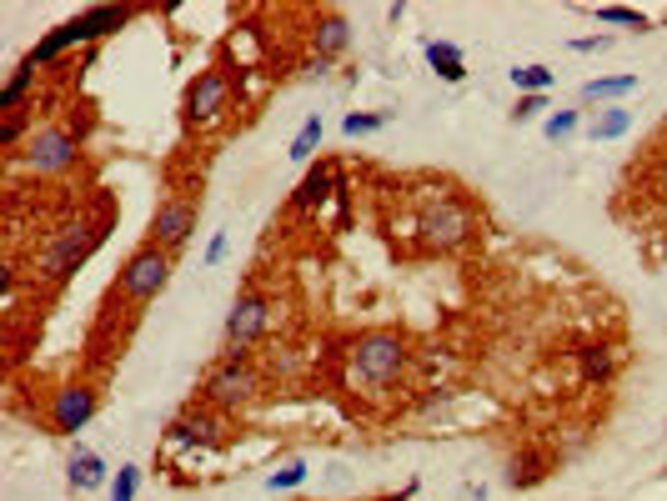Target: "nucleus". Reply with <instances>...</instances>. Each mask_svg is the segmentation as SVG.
<instances>
[{
  "instance_id": "nucleus-29",
  "label": "nucleus",
  "mask_w": 667,
  "mask_h": 501,
  "mask_svg": "<svg viewBox=\"0 0 667 501\" xmlns=\"http://www.w3.org/2000/svg\"><path fill=\"white\" fill-rule=\"evenodd\" d=\"M457 501H487V486H482V481H467Z\"/></svg>"
},
{
  "instance_id": "nucleus-13",
  "label": "nucleus",
  "mask_w": 667,
  "mask_h": 501,
  "mask_svg": "<svg viewBox=\"0 0 667 501\" xmlns=\"http://www.w3.org/2000/svg\"><path fill=\"white\" fill-rule=\"evenodd\" d=\"M311 46H316V61H321V66H326V61H337V56L352 46V26H347V16L321 11V16H316V31H311Z\"/></svg>"
},
{
  "instance_id": "nucleus-14",
  "label": "nucleus",
  "mask_w": 667,
  "mask_h": 501,
  "mask_svg": "<svg viewBox=\"0 0 667 501\" xmlns=\"http://www.w3.org/2000/svg\"><path fill=\"white\" fill-rule=\"evenodd\" d=\"M66 481H71V491H101V486L111 481V466H106V456H96L91 446H76V456H71V466H66Z\"/></svg>"
},
{
  "instance_id": "nucleus-20",
  "label": "nucleus",
  "mask_w": 667,
  "mask_h": 501,
  "mask_svg": "<svg viewBox=\"0 0 667 501\" xmlns=\"http://www.w3.org/2000/svg\"><path fill=\"white\" fill-rule=\"evenodd\" d=\"M321 136H326V121H321V116H306V121H301V131H296V141H291V151H286V156H291V161H296V166H306V161H311V151H316V146H321Z\"/></svg>"
},
{
  "instance_id": "nucleus-18",
  "label": "nucleus",
  "mask_w": 667,
  "mask_h": 501,
  "mask_svg": "<svg viewBox=\"0 0 667 501\" xmlns=\"http://www.w3.org/2000/svg\"><path fill=\"white\" fill-rule=\"evenodd\" d=\"M642 81L627 71V76H597V81H587L582 86V101H622V96H632Z\"/></svg>"
},
{
  "instance_id": "nucleus-12",
  "label": "nucleus",
  "mask_w": 667,
  "mask_h": 501,
  "mask_svg": "<svg viewBox=\"0 0 667 501\" xmlns=\"http://www.w3.org/2000/svg\"><path fill=\"white\" fill-rule=\"evenodd\" d=\"M337 166L331 161H316L306 176H301V186L291 191V211H321L326 206V196H337Z\"/></svg>"
},
{
  "instance_id": "nucleus-2",
  "label": "nucleus",
  "mask_w": 667,
  "mask_h": 501,
  "mask_svg": "<svg viewBox=\"0 0 667 501\" xmlns=\"http://www.w3.org/2000/svg\"><path fill=\"white\" fill-rule=\"evenodd\" d=\"M407 361H412V351H407L402 331H387V326L362 331V336L347 346V376H352V386H362V391H387V386L407 371Z\"/></svg>"
},
{
  "instance_id": "nucleus-30",
  "label": "nucleus",
  "mask_w": 667,
  "mask_h": 501,
  "mask_svg": "<svg viewBox=\"0 0 667 501\" xmlns=\"http://www.w3.org/2000/svg\"><path fill=\"white\" fill-rule=\"evenodd\" d=\"M412 491H417V486H407V491H402V496H377V501H407V496H412Z\"/></svg>"
},
{
  "instance_id": "nucleus-3",
  "label": "nucleus",
  "mask_w": 667,
  "mask_h": 501,
  "mask_svg": "<svg viewBox=\"0 0 667 501\" xmlns=\"http://www.w3.org/2000/svg\"><path fill=\"white\" fill-rule=\"evenodd\" d=\"M166 281H171V251L141 241V246L126 256V266H121V276H116V286H111L106 301H121V306H131V316H136L141 306H151V301L166 291Z\"/></svg>"
},
{
  "instance_id": "nucleus-26",
  "label": "nucleus",
  "mask_w": 667,
  "mask_h": 501,
  "mask_svg": "<svg viewBox=\"0 0 667 501\" xmlns=\"http://www.w3.org/2000/svg\"><path fill=\"white\" fill-rule=\"evenodd\" d=\"M547 111V96H517V106H512V121L522 126V121H537Z\"/></svg>"
},
{
  "instance_id": "nucleus-21",
  "label": "nucleus",
  "mask_w": 667,
  "mask_h": 501,
  "mask_svg": "<svg viewBox=\"0 0 667 501\" xmlns=\"http://www.w3.org/2000/svg\"><path fill=\"white\" fill-rule=\"evenodd\" d=\"M387 121H392V111H347V116H342V136H347V141H357V136H377Z\"/></svg>"
},
{
  "instance_id": "nucleus-17",
  "label": "nucleus",
  "mask_w": 667,
  "mask_h": 501,
  "mask_svg": "<svg viewBox=\"0 0 667 501\" xmlns=\"http://www.w3.org/2000/svg\"><path fill=\"white\" fill-rule=\"evenodd\" d=\"M211 431H216L211 406H191V411H181V416L171 421V441H201V436H211Z\"/></svg>"
},
{
  "instance_id": "nucleus-1",
  "label": "nucleus",
  "mask_w": 667,
  "mask_h": 501,
  "mask_svg": "<svg viewBox=\"0 0 667 501\" xmlns=\"http://www.w3.org/2000/svg\"><path fill=\"white\" fill-rule=\"evenodd\" d=\"M106 231H111V211H101V216H76V221H66L61 231H51L46 246H41V256H36V281H46V286L71 281V276L86 266V256L106 241Z\"/></svg>"
},
{
  "instance_id": "nucleus-5",
  "label": "nucleus",
  "mask_w": 667,
  "mask_h": 501,
  "mask_svg": "<svg viewBox=\"0 0 667 501\" xmlns=\"http://www.w3.org/2000/svg\"><path fill=\"white\" fill-rule=\"evenodd\" d=\"M256 396H261V371H256L251 351L246 356H221L201 376V406H211V411H246Z\"/></svg>"
},
{
  "instance_id": "nucleus-8",
  "label": "nucleus",
  "mask_w": 667,
  "mask_h": 501,
  "mask_svg": "<svg viewBox=\"0 0 667 501\" xmlns=\"http://www.w3.org/2000/svg\"><path fill=\"white\" fill-rule=\"evenodd\" d=\"M231 106H236V81H231V71L211 66V71H196V81L186 86L181 121H186V131H206V126L226 121Z\"/></svg>"
},
{
  "instance_id": "nucleus-23",
  "label": "nucleus",
  "mask_w": 667,
  "mask_h": 501,
  "mask_svg": "<svg viewBox=\"0 0 667 501\" xmlns=\"http://www.w3.org/2000/svg\"><path fill=\"white\" fill-rule=\"evenodd\" d=\"M602 26H632V31H652V21L642 16V11H627V6H597L592 11Z\"/></svg>"
},
{
  "instance_id": "nucleus-10",
  "label": "nucleus",
  "mask_w": 667,
  "mask_h": 501,
  "mask_svg": "<svg viewBox=\"0 0 667 501\" xmlns=\"http://www.w3.org/2000/svg\"><path fill=\"white\" fill-rule=\"evenodd\" d=\"M271 326V296L266 291H246L236 296V306L226 311V331H221V356H246Z\"/></svg>"
},
{
  "instance_id": "nucleus-4",
  "label": "nucleus",
  "mask_w": 667,
  "mask_h": 501,
  "mask_svg": "<svg viewBox=\"0 0 667 501\" xmlns=\"http://www.w3.org/2000/svg\"><path fill=\"white\" fill-rule=\"evenodd\" d=\"M136 11L131 6H96V11H86V16H76V21H66V26H56L31 56H26V66H36V71H46L56 56H66L71 46H91V41H101V36H111V31H121L126 21H131Z\"/></svg>"
},
{
  "instance_id": "nucleus-27",
  "label": "nucleus",
  "mask_w": 667,
  "mask_h": 501,
  "mask_svg": "<svg viewBox=\"0 0 667 501\" xmlns=\"http://www.w3.org/2000/svg\"><path fill=\"white\" fill-rule=\"evenodd\" d=\"M577 56H592V51H607L612 46V36H577V41H567Z\"/></svg>"
},
{
  "instance_id": "nucleus-19",
  "label": "nucleus",
  "mask_w": 667,
  "mask_h": 501,
  "mask_svg": "<svg viewBox=\"0 0 667 501\" xmlns=\"http://www.w3.org/2000/svg\"><path fill=\"white\" fill-rule=\"evenodd\" d=\"M507 76H512V86H517L522 96H547L552 81H557V71H547V66H512Z\"/></svg>"
},
{
  "instance_id": "nucleus-6",
  "label": "nucleus",
  "mask_w": 667,
  "mask_h": 501,
  "mask_svg": "<svg viewBox=\"0 0 667 501\" xmlns=\"http://www.w3.org/2000/svg\"><path fill=\"white\" fill-rule=\"evenodd\" d=\"M26 166L31 176H61V171H71L76 161H81V131L71 126V121H51V126H41V131H31V141L6 161V166Z\"/></svg>"
},
{
  "instance_id": "nucleus-11",
  "label": "nucleus",
  "mask_w": 667,
  "mask_h": 501,
  "mask_svg": "<svg viewBox=\"0 0 667 501\" xmlns=\"http://www.w3.org/2000/svg\"><path fill=\"white\" fill-rule=\"evenodd\" d=\"M101 411V391L96 386H86V381H71V386H61L56 396H51V411H46V421H51V431L56 436H76V431H86L91 426V416Z\"/></svg>"
},
{
  "instance_id": "nucleus-7",
  "label": "nucleus",
  "mask_w": 667,
  "mask_h": 501,
  "mask_svg": "<svg viewBox=\"0 0 667 501\" xmlns=\"http://www.w3.org/2000/svg\"><path fill=\"white\" fill-rule=\"evenodd\" d=\"M417 236H422L427 251H462L477 236V211L462 196H437L417 216Z\"/></svg>"
},
{
  "instance_id": "nucleus-22",
  "label": "nucleus",
  "mask_w": 667,
  "mask_h": 501,
  "mask_svg": "<svg viewBox=\"0 0 667 501\" xmlns=\"http://www.w3.org/2000/svg\"><path fill=\"white\" fill-rule=\"evenodd\" d=\"M306 476H311V466H306L301 456H291V461H281V466L266 476V491H296Z\"/></svg>"
},
{
  "instance_id": "nucleus-16",
  "label": "nucleus",
  "mask_w": 667,
  "mask_h": 501,
  "mask_svg": "<svg viewBox=\"0 0 667 501\" xmlns=\"http://www.w3.org/2000/svg\"><path fill=\"white\" fill-rule=\"evenodd\" d=\"M627 131H632V111H622V106H602L587 121V141H622Z\"/></svg>"
},
{
  "instance_id": "nucleus-15",
  "label": "nucleus",
  "mask_w": 667,
  "mask_h": 501,
  "mask_svg": "<svg viewBox=\"0 0 667 501\" xmlns=\"http://www.w3.org/2000/svg\"><path fill=\"white\" fill-rule=\"evenodd\" d=\"M422 51H427L432 71H437L447 86H462V81H467V61H462V51H457L452 41H427Z\"/></svg>"
},
{
  "instance_id": "nucleus-24",
  "label": "nucleus",
  "mask_w": 667,
  "mask_h": 501,
  "mask_svg": "<svg viewBox=\"0 0 667 501\" xmlns=\"http://www.w3.org/2000/svg\"><path fill=\"white\" fill-rule=\"evenodd\" d=\"M136 491H141V466H136V461L116 466V476H111V501H136Z\"/></svg>"
},
{
  "instance_id": "nucleus-25",
  "label": "nucleus",
  "mask_w": 667,
  "mask_h": 501,
  "mask_svg": "<svg viewBox=\"0 0 667 501\" xmlns=\"http://www.w3.org/2000/svg\"><path fill=\"white\" fill-rule=\"evenodd\" d=\"M577 126H582V111H552L542 121V136L547 141H567V136H577Z\"/></svg>"
},
{
  "instance_id": "nucleus-28",
  "label": "nucleus",
  "mask_w": 667,
  "mask_h": 501,
  "mask_svg": "<svg viewBox=\"0 0 667 501\" xmlns=\"http://www.w3.org/2000/svg\"><path fill=\"white\" fill-rule=\"evenodd\" d=\"M226 251H231V236H226V231H216V236H211V246H206V266H221V261H226Z\"/></svg>"
},
{
  "instance_id": "nucleus-9",
  "label": "nucleus",
  "mask_w": 667,
  "mask_h": 501,
  "mask_svg": "<svg viewBox=\"0 0 667 501\" xmlns=\"http://www.w3.org/2000/svg\"><path fill=\"white\" fill-rule=\"evenodd\" d=\"M196 221H201V191H171V196H166V201L156 206V216H151V231H146V241L176 256V251H181V246L191 241Z\"/></svg>"
}]
</instances>
